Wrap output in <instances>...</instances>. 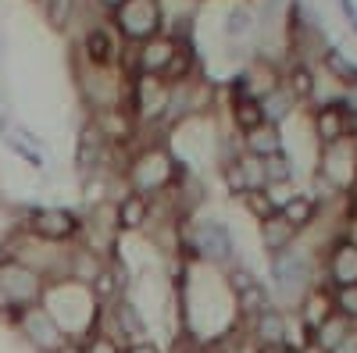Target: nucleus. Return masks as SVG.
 I'll return each instance as SVG.
<instances>
[{
  "label": "nucleus",
  "mask_w": 357,
  "mask_h": 353,
  "mask_svg": "<svg viewBox=\"0 0 357 353\" xmlns=\"http://www.w3.org/2000/svg\"><path fill=\"white\" fill-rule=\"evenodd\" d=\"M296 235H301V232H296L279 211H275L272 218H264V221H261V246H264L268 257H279V253L293 250Z\"/></svg>",
  "instance_id": "obj_13"
},
{
  "label": "nucleus",
  "mask_w": 357,
  "mask_h": 353,
  "mask_svg": "<svg viewBox=\"0 0 357 353\" xmlns=\"http://www.w3.org/2000/svg\"><path fill=\"white\" fill-rule=\"evenodd\" d=\"M354 325L343 317V314H333V317H325L321 325L311 332V350H318V353H333L336 346H340V339L350 332Z\"/></svg>",
  "instance_id": "obj_16"
},
{
  "label": "nucleus",
  "mask_w": 357,
  "mask_h": 353,
  "mask_svg": "<svg viewBox=\"0 0 357 353\" xmlns=\"http://www.w3.org/2000/svg\"><path fill=\"white\" fill-rule=\"evenodd\" d=\"M333 353H357V325H354V329L340 339V346H336Z\"/></svg>",
  "instance_id": "obj_30"
},
{
  "label": "nucleus",
  "mask_w": 357,
  "mask_h": 353,
  "mask_svg": "<svg viewBox=\"0 0 357 353\" xmlns=\"http://www.w3.org/2000/svg\"><path fill=\"white\" fill-rule=\"evenodd\" d=\"M183 175H186V168L178 164L161 143H146V146H139V150L132 154L122 179H126L129 193L158 196L165 189H175L178 182H183Z\"/></svg>",
  "instance_id": "obj_1"
},
{
  "label": "nucleus",
  "mask_w": 357,
  "mask_h": 353,
  "mask_svg": "<svg viewBox=\"0 0 357 353\" xmlns=\"http://www.w3.org/2000/svg\"><path fill=\"white\" fill-rule=\"evenodd\" d=\"M43 285H47V279L36 268H29V264H22L15 257H8L0 264V307L22 311V307L40 304Z\"/></svg>",
  "instance_id": "obj_5"
},
{
  "label": "nucleus",
  "mask_w": 357,
  "mask_h": 353,
  "mask_svg": "<svg viewBox=\"0 0 357 353\" xmlns=\"http://www.w3.org/2000/svg\"><path fill=\"white\" fill-rule=\"evenodd\" d=\"M261 171H264V186H279V182H293V161L282 154H272L261 161Z\"/></svg>",
  "instance_id": "obj_23"
},
{
  "label": "nucleus",
  "mask_w": 357,
  "mask_h": 353,
  "mask_svg": "<svg viewBox=\"0 0 357 353\" xmlns=\"http://www.w3.org/2000/svg\"><path fill=\"white\" fill-rule=\"evenodd\" d=\"M232 307H236V321H240V325H250L257 314H264L268 307H275V300H272V292L264 289V282L254 279V282H247L240 289H232Z\"/></svg>",
  "instance_id": "obj_11"
},
{
  "label": "nucleus",
  "mask_w": 357,
  "mask_h": 353,
  "mask_svg": "<svg viewBox=\"0 0 357 353\" xmlns=\"http://www.w3.org/2000/svg\"><path fill=\"white\" fill-rule=\"evenodd\" d=\"M222 182H225V189L232 193V196H243L250 186H247V175H243V168H240V157H236L232 164H222Z\"/></svg>",
  "instance_id": "obj_27"
},
{
  "label": "nucleus",
  "mask_w": 357,
  "mask_h": 353,
  "mask_svg": "<svg viewBox=\"0 0 357 353\" xmlns=\"http://www.w3.org/2000/svg\"><path fill=\"white\" fill-rule=\"evenodd\" d=\"M325 279L333 282V289L357 285V240H340L325 253Z\"/></svg>",
  "instance_id": "obj_9"
},
{
  "label": "nucleus",
  "mask_w": 357,
  "mask_h": 353,
  "mask_svg": "<svg viewBox=\"0 0 357 353\" xmlns=\"http://www.w3.org/2000/svg\"><path fill=\"white\" fill-rule=\"evenodd\" d=\"M282 90L301 104V100H311L314 97V75L304 61H293L286 72H282Z\"/></svg>",
  "instance_id": "obj_18"
},
{
  "label": "nucleus",
  "mask_w": 357,
  "mask_h": 353,
  "mask_svg": "<svg viewBox=\"0 0 357 353\" xmlns=\"http://www.w3.org/2000/svg\"><path fill=\"white\" fill-rule=\"evenodd\" d=\"M22 232L43 243H75L82 235V218L68 207H22Z\"/></svg>",
  "instance_id": "obj_4"
},
{
  "label": "nucleus",
  "mask_w": 357,
  "mask_h": 353,
  "mask_svg": "<svg viewBox=\"0 0 357 353\" xmlns=\"http://www.w3.org/2000/svg\"><path fill=\"white\" fill-rule=\"evenodd\" d=\"M4 139L11 143V150H15L18 157H25V161L33 164V168H40V164H43V161H40V154H33V150H29V146H25V143H22L18 136H4Z\"/></svg>",
  "instance_id": "obj_28"
},
{
  "label": "nucleus",
  "mask_w": 357,
  "mask_h": 353,
  "mask_svg": "<svg viewBox=\"0 0 357 353\" xmlns=\"http://www.w3.org/2000/svg\"><path fill=\"white\" fill-rule=\"evenodd\" d=\"M122 36L111 29V22H89L82 29V40H79V65L86 68H97V72H111L118 68V57H122Z\"/></svg>",
  "instance_id": "obj_7"
},
{
  "label": "nucleus",
  "mask_w": 357,
  "mask_h": 353,
  "mask_svg": "<svg viewBox=\"0 0 357 353\" xmlns=\"http://www.w3.org/2000/svg\"><path fill=\"white\" fill-rule=\"evenodd\" d=\"M4 321L22 336V343L33 350V353H57V350L65 346V339H68L61 329H57V321L47 314L43 304L22 307V311L4 307Z\"/></svg>",
  "instance_id": "obj_2"
},
{
  "label": "nucleus",
  "mask_w": 357,
  "mask_h": 353,
  "mask_svg": "<svg viewBox=\"0 0 357 353\" xmlns=\"http://www.w3.org/2000/svg\"><path fill=\"white\" fill-rule=\"evenodd\" d=\"M93 4L104 11V15H111V11H118V8H122L126 4V0H93Z\"/></svg>",
  "instance_id": "obj_31"
},
{
  "label": "nucleus",
  "mask_w": 357,
  "mask_h": 353,
  "mask_svg": "<svg viewBox=\"0 0 357 353\" xmlns=\"http://www.w3.org/2000/svg\"><path fill=\"white\" fill-rule=\"evenodd\" d=\"M82 353H126V343L114 339L107 329H97L82 339Z\"/></svg>",
  "instance_id": "obj_24"
},
{
  "label": "nucleus",
  "mask_w": 357,
  "mask_h": 353,
  "mask_svg": "<svg viewBox=\"0 0 357 353\" xmlns=\"http://www.w3.org/2000/svg\"><path fill=\"white\" fill-rule=\"evenodd\" d=\"M168 104H172V86L161 75H136L129 86V111L143 125H161L168 118Z\"/></svg>",
  "instance_id": "obj_6"
},
{
  "label": "nucleus",
  "mask_w": 357,
  "mask_h": 353,
  "mask_svg": "<svg viewBox=\"0 0 357 353\" xmlns=\"http://www.w3.org/2000/svg\"><path fill=\"white\" fill-rule=\"evenodd\" d=\"M114 221H118V235L122 232H146L151 225V200L139 193H126L114 200Z\"/></svg>",
  "instance_id": "obj_12"
},
{
  "label": "nucleus",
  "mask_w": 357,
  "mask_h": 353,
  "mask_svg": "<svg viewBox=\"0 0 357 353\" xmlns=\"http://www.w3.org/2000/svg\"><path fill=\"white\" fill-rule=\"evenodd\" d=\"M107 139L97 132V125L89 122H82V129H79V139H75V171L82 175V179H89V175H97L104 164H107Z\"/></svg>",
  "instance_id": "obj_8"
},
{
  "label": "nucleus",
  "mask_w": 357,
  "mask_h": 353,
  "mask_svg": "<svg viewBox=\"0 0 357 353\" xmlns=\"http://www.w3.org/2000/svg\"><path fill=\"white\" fill-rule=\"evenodd\" d=\"M43 18L50 29L65 33V29L79 18V0H43Z\"/></svg>",
  "instance_id": "obj_19"
},
{
  "label": "nucleus",
  "mask_w": 357,
  "mask_h": 353,
  "mask_svg": "<svg viewBox=\"0 0 357 353\" xmlns=\"http://www.w3.org/2000/svg\"><path fill=\"white\" fill-rule=\"evenodd\" d=\"M107 22L122 36V43H146L165 29V11L161 0H126L118 11L107 15Z\"/></svg>",
  "instance_id": "obj_3"
},
{
  "label": "nucleus",
  "mask_w": 357,
  "mask_h": 353,
  "mask_svg": "<svg viewBox=\"0 0 357 353\" xmlns=\"http://www.w3.org/2000/svg\"><path fill=\"white\" fill-rule=\"evenodd\" d=\"M333 307H336V314H343L350 321V325H357V285L333 289Z\"/></svg>",
  "instance_id": "obj_26"
},
{
  "label": "nucleus",
  "mask_w": 357,
  "mask_h": 353,
  "mask_svg": "<svg viewBox=\"0 0 357 353\" xmlns=\"http://www.w3.org/2000/svg\"><path fill=\"white\" fill-rule=\"evenodd\" d=\"M293 107H296V100H293V97L282 90V86H279L275 93L261 97V111H264V122H268V125H279V122H286Z\"/></svg>",
  "instance_id": "obj_20"
},
{
  "label": "nucleus",
  "mask_w": 357,
  "mask_h": 353,
  "mask_svg": "<svg viewBox=\"0 0 357 353\" xmlns=\"http://www.w3.org/2000/svg\"><path fill=\"white\" fill-rule=\"evenodd\" d=\"M222 33H225V40H247L254 33V15L247 8H229L225 22H222Z\"/></svg>",
  "instance_id": "obj_22"
},
{
  "label": "nucleus",
  "mask_w": 357,
  "mask_h": 353,
  "mask_svg": "<svg viewBox=\"0 0 357 353\" xmlns=\"http://www.w3.org/2000/svg\"><path fill=\"white\" fill-rule=\"evenodd\" d=\"M126 353H165V350H161L154 339H139V343H129Z\"/></svg>",
  "instance_id": "obj_29"
},
{
  "label": "nucleus",
  "mask_w": 357,
  "mask_h": 353,
  "mask_svg": "<svg viewBox=\"0 0 357 353\" xmlns=\"http://www.w3.org/2000/svg\"><path fill=\"white\" fill-rule=\"evenodd\" d=\"M318 207H321V203L311 196V193H296L289 203H286V207L279 211L296 232H304V228H311L314 221H318Z\"/></svg>",
  "instance_id": "obj_17"
},
{
  "label": "nucleus",
  "mask_w": 357,
  "mask_h": 353,
  "mask_svg": "<svg viewBox=\"0 0 357 353\" xmlns=\"http://www.w3.org/2000/svg\"><path fill=\"white\" fill-rule=\"evenodd\" d=\"M132 47H136V75H161L168 68V61H172L178 40L158 33V36H151L146 43H132Z\"/></svg>",
  "instance_id": "obj_10"
},
{
  "label": "nucleus",
  "mask_w": 357,
  "mask_h": 353,
  "mask_svg": "<svg viewBox=\"0 0 357 353\" xmlns=\"http://www.w3.org/2000/svg\"><path fill=\"white\" fill-rule=\"evenodd\" d=\"M354 164H357V154H354Z\"/></svg>",
  "instance_id": "obj_33"
},
{
  "label": "nucleus",
  "mask_w": 357,
  "mask_h": 353,
  "mask_svg": "<svg viewBox=\"0 0 357 353\" xmlns=\"http://www.w3.org/2000/svg\"><path fill=\"white\" fill-rule=\"evenodd\" d=\"M321 65H325V72H329L333 79H340L343 86H354L357 90V65H350L340 50H321Z\"/></svg>",
  "instance_id": "obj_21"
},
{
  "label": "nucleus",
  "mask_w": 357,
  "mask_h": 353,
  "mask_svg": "<svg viewBox=\"0 0 357 353\" xmlns=\"http://www.w3.org/2000/svg\"><path fill=\"white\" fill-rule=\"evenodd\" d=\"M204 353H211V350H207V346H204Z\"/></svg>",
  "instance_id": "obj_32"
},
{
  "label": "nucleus",
  "mask_w": 357,
  "mask_h": 353,
  "mask_svg": "<svg viewBox=\"0 0 357 353\" xmlns=\"http://www.w3.org/2000/svg\"><path fill=\"white\" fill-rule=\"evenodd\" d=\"M240 146H243V154H250V157H272V154H282V136H279V125H268V122H261L257 129H250V132H243L240 136Z\"/></svg>",
  "instance_id": "obj_14"
},
{
  "label": "nucleus",
  "mask_w": 357,
  "mask_h": 353,
  "mask_svg": "<svg viewBox=\"0 0 357 353\" xmlns=\"http://www.w3.org/2000/svg\"><path fill=\"white\" fill-rule=\"evenodd\" d=\"M333 314H336V307H333V292H329V289H321V285L307 289V297L301 300V307H296V317H301L311 332L321 325L325 317H333Z\"/></svg>",
  "instance_id": "obj_15"
},
{
  "label": "nucleus",
  "mask_w": 357,
  "mask_h": 353,
  "mask_svg": "<svg viewBox=\"0 0 357 353\" xmlns=\"http://www.w3.org/2000/svg\"><path fill=\"white\" fill-rule=\"evenodd\" d=\"M240 203L247 207V214H254V221H264V218H272V214H275V203L268 200L264 189H247V193L240 196Z\"/></svg>",
  "instance_id": "obj_25"
}]
</instances>
